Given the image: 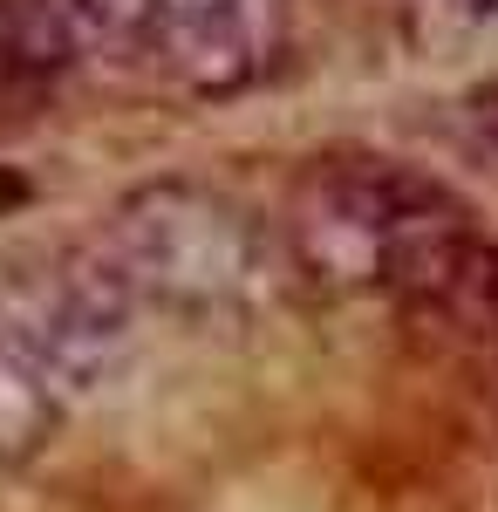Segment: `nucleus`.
Returning a JSON list of instances; mask_svg holds the SVG:
<instances>
[{"label": "nucleus", "mask_w": 498, "mask_h": 512, "mask_svg": "<svg viewBox=\"0 0 498 512\" xmlns=\"http://www.w3.org/2000/svg\"><path fill=\"white\" fill-rule=\"evenodd\" d=\"M55 417H62V396L55 383L41 376L28 349L0 328V465H14V458H35L48 431H55Z\"/></svg>", "instance_id": "obj_5"}, {"label": "nucleus", "mask_w": 498, "mask_h": 512, "mask_svg": "<svg viewBox=\"0 0 498 512\" xmlns=\"http://www.w3.org/2000/svg\"><path fill=\"white\" fill-rule=\"evenodd\" d=\"M287 35V0H157V62L198 96H232L267 76Z\"/></svg>", "instance_id": "obj_4"}, {"label": "nucleus", "mask_w": 498, "mask_h": 512, "mask_svg": "<svg viewBox=\"0 0 498 512\" xmlns=\"http://www.w3.org/2000/svg\"><path fill=\"white\" fill-rule=\"evenodd\" d=\"M451 233H464L458 198L383 158H321L294 185L280 219L294 274L321 287H396V294Z\"/></svg>", "instance_id": "obj_2"}, {"label": "nucleus", "mask_w": 498, "mask_h": 512, "mask_svg": "<svg viewBox=\"0 0 498 512\" xmlns=\"http://www.w3.org/2000/svg\"><path fill=\"white\" fill-rule=\"evenodd\" d=\"M55 7H62L82 55L130 62V55L157 48V0H55Z\"/></svg>", "instance_id": "obj_6"}, {"label": "nucleus", "mask_w": 498, "mask_h": 512, "mask_svg": "<svg viewBox=\"0 0 498 512\" xmlns=\"http://www.w3.org/2000/svg\"><path fill=\"white\" fill-rule=\"evenodd\" d=\"M103 253L123 267L137 301L198 321L260 315L280 294V274H294L287 246H273L260 219H246L232 198L205 192V185L130 192L103 226Z\"/></svg>", "instance_id": "obj_1"}, {"label": "nucleus", "mask_w": 498, "mask_h": 512, "mask_svg": "<svg viewBox=\"0 0 498 512\" xmlns=\"http://www.w3.org/2000/svg\"><path fill=\"white\" fill-rule=\"evenodd\" d=\"M0 76H7V48H0Z\"/></svg>", "instance_id": "obj_7"}, {"label": "nucleus", "mask_w": 498, "mask_h": 512, "mask_svg": "<svg viewBox=\"0 0 498 512\" xmlns=\"http://www.w3.org/2000/svg\"><path fill=\"white\" fill-rule=\"evenodd\" d=\"M137 308H144L137 287L96 239V246H69V253L41 260V274L14 294L7 335L55 383V396H89L116 383L130 335H137Z\"/></svg>", "instance_id": "obj_3"}]
</instances>
